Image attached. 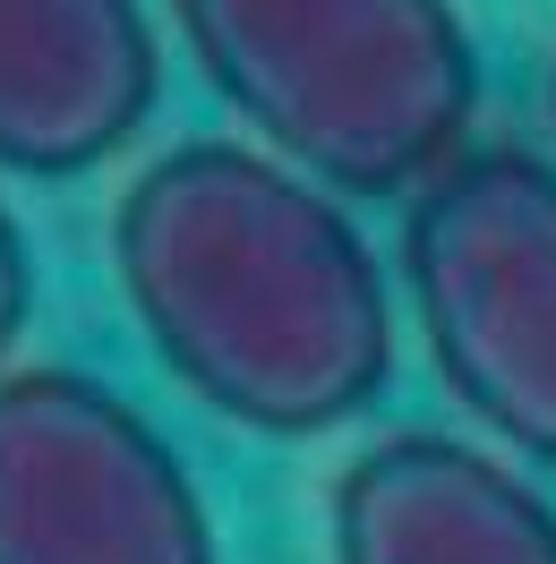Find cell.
Wrapping results in <instances>:
<instances>
[{"label": "cell", "instance_id": "obj_1", "mask_svg": "<svg viewBox=\"0 0 556 564\" xmlns=\"http://www.w3.org/2000/svg\"><path fill=\"white\" fill-rule=\"evenodd\" d=\"M111 265L180 386L240 427L325 436L394 368V300L360 223L257 145L154 154L111 206Z\"/></svg>", "mask_w": 556, "mask_h": 564}, {"label": "cell", "instance_id": "obj_2", "mask_svg": "<svg viewBox=\"0 0 556 564\" xmlns=\"http://www.w3.org/2000/svg\"><path fill=\"white\" fill-rule=\"evenodd\" d=\"M172 18L300 180L403 197L462 154L480 61L453 0H172Z\"/></svg>", "mask_w": 556, "mask_h": 564}, {"label": "cell", "instance_id": "obj_3", "mask_svg": "<svg viewBox=\"0 0 556 564\" xmlns=\"http://www.w3.org/2000/svg\"><path fill=\"white\" fill-rule=\"evenodd\" d=\"M403 274L453 402L556 462V163L462 145L403 223Z\"/></svg>", "mask_w": 556, "mask_h": 564}, {"label": "cell", "instance_id": "obj_4", "mask_svg": "<svg viewBox=\"0 0 556 564\" xmlns=\"http://www.w3.org/2000/svg\"><path fill=\"white\" fill-rule=\"evenodd\" d=\"M0 564H214V522L104 377L0 368Z\"/></svg>", "mask_w": 556, "mask_h": 564}, {"label": "cell", "instance_id": "obj_5", "mask_svg": "<svg viewBox=\"0 0 556 564\" xmlns=\"http://www.w3.org/2000/svg\"><path fill=\"white\" fill-rule=\"evenodd\" d=\"M163 86L146 0H0V163L70 180L146 129Z\"/></svg>", "mask_w": 556, "mask_h": 564}, {"label": "cell", "instance_id": "obj_6", "mask_svg": "<svg viewBox=\"0 0 556 564\" xmlns=\"http://www.w3.org/2000/svg\"><path fill=\"white\" fill-rule=\"evenodd\" d=\"M334 564H556V513L539 488L462 436H377L334 479Z\"/></svg>", "mask_w": 556, "mask_h": 564}, {"label": "cell", "instance_id": "obj_7", "mask_svg": "<svg viewBox=\"0 0 556 564\" xmlns=\"http://www.w3.org/2000/svg\"><path fill=\"white\" fill-rule=\"evenodd\" d=\"M26 300H35V265H26V231H18V214L0 206V359L18 343V325H26Z\"/></svg>", "mask_w": 556, "mask_h": 564}, {"label": "cell", "instance_id": "obj_8", "mask_svg": "<svg viewBox=\"0 0 556 564\" xmlns=\"http://www.w3.org/2000/svg\"><path fill=\"white\" fill-rule=\"evenodd\" d=\"M548 104H556V69H548Z\"/></svg>", "mask_w": 556, "mask_h": 564}]
</instances>
